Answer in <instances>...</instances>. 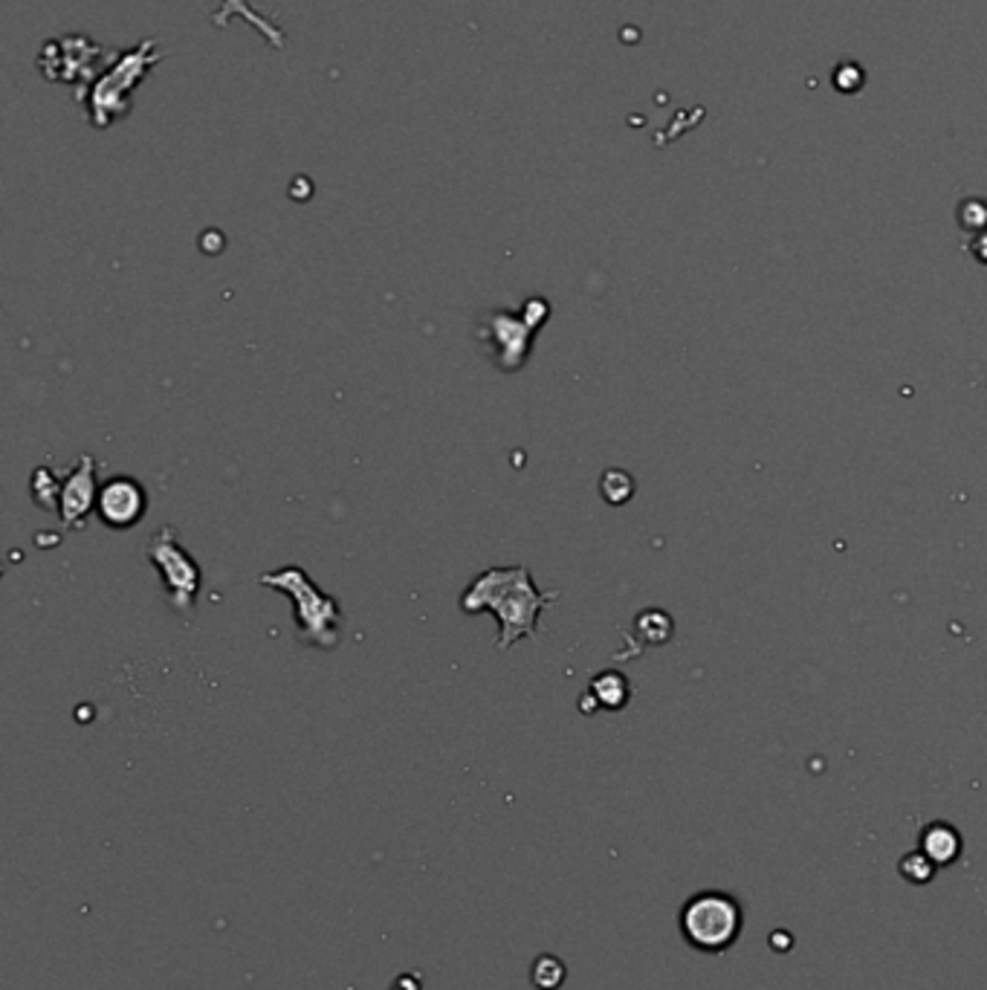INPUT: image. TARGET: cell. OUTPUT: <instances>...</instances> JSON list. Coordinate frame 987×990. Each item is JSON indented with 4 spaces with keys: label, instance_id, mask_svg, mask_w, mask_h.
<instances>
[{
    "label": "cell",
    "instance_id": "cell-1",
    "mask_svg": "<svg viewBox=\"0 0 987 990\" xmlns=\"http://www.w3.org/2000/svg\"><path fill=\"white\" fill-rule=\"evenodd\" d=\"M559 594L538 591L527 566L487 568L478 573L461 597L466 614H496L498 620V652L513 649L519 640L533 638L538 631V617L547 606H554Z\"/></svg>",
    "mask_w": 987,
    "mask_h": 990
},
{
    "label": "cell",
    "instance_id": "cell-2",
    "mask_svg": "<svg viewBox=\"0 0 987 990\" xmlns=\"http://www.w3.org/2000/svg\"><path fill=\"white\" fill-rule=\"evenodd\" d=\"M262 585L272 591H281L293 599V617L299 640L307 647L318 649H336L339 647V634H342V608L330 594L318 589L316 582L307 576L299 566H285L278 571H269L258 576Z\"/></svg>",
    "mask_w": 987,
    "mask_h": 990
},
{
    "label": "cell",
    "instance_id": "cell-3",
    "mask_svg": "<svg viewBox=\"0 0 987 990\" xmlns=\"http://www.w3.org/2000/svg\"><path fill=\"white\" fill-rule=\"evenodd\" d=\"M550 316V304L545 299H527L522 313L490 311L481 319L478 339L490 348V360L501 371H519L527 362L531 345L536 339L538 328Z\"/></svg>",
    "mask_w": 987,
    "mask_h": 990
},
{
    "label": "cell",
    "instance_id": "cell-4",
    "mask_svg": "<svg viewBox=\"0 0 987 990\" xmlns=\"http://www.w3.org/2000/svg\"><path fill=\"white\" fill-rule=\"evenodd\" d=\"M146 557L154 566V571L160 573L165 597H169L174 612L179 617L195 612L204 573H200V566L195 562V557L179 545L177 531H174L172 524H165V527L151 533V539L146 545Z\"/></svg>",
    "mask_w": 987,
    "mask_h": 990
},
{
    "label": "cell",
    "instance_id": "cell-5",
    "mask_svg": "<svg viewBox=\"0 0 987 990\" xmlns=\"http://www.w3.org/2000/svg\"><path fill=\"white\" fill-rule=\"evenodd\" d=\"M742 930V909L730 895L701 893L681 909V933L695 950H727Z\"/></svg>",
    "mask_w": 987,
    "mask_h": 990
},
{
    "label": "cell",
    "instance_id": "cell-6",
    "mask_svg": "<svg viewBox=\"0 0 987 990\" xmlns=\"http://www.w3.org/2000/svg\"><path fill=\"white\" fill-rule=\"evenodd\" d=\"M154 61L156 56H151V44H142L137 53H128V56L123 58V65L116 67L114 73L105 75V79L98 82V91L96 96H93V119H96V125L105 128L107 119H114V116L128 110V107L119 102V96L128 98V91H123V88H131L137 79H142V73H146Z\"/></svg>",
    "mask_w": 987,
    "mask_h": 990
},
{
    "label": "cell",
    "instance_id": "cell-7",
    "mask_svg": "<svg viewBox=\"0 0 987 990\" xmlns=\"http://www.w3.org/2000/svg\"><path fill=\"white\" fill-rule=\"evenodd\" d=\"M148 510V492L146 487L128 475H116L98 490L96 513L98 522L114 527V531H128L139 519L146 516Z\"/></svg>",
    "mask_w": 987,
    "mask_h": 990
},
{
    "label": "cell",
    "instance_id": "cell-8",
    "mask_svg": "<svg viewBox=\"0 0 987 990\" xmlns=\"http://www.w3.org/2000/svg\"><path fill=\"white\" fill-rule=\"evenodd\" d=\"M96 458L93 455H82L76 469L65 478V487H61V510H58V519L65 522V527L70 531H82L88 524L90 513L96 510L98 501V487H96Z\"/></svg>",
    "mask_w": 987,
    "mask_h": 990
},
{
    "label": "cell",
    "instance_id": "cell-9",
    "mask_svg": "<svg viewBox=\"0 0 987 990\" xmlns=\"http://www.w3.org/2000/svg\"><path fill=\"white\" fill-rule=\"evenodd\" d=\"M921 849L924 854L932 860V863H939V866H947V863H953L959 858V851H962V840L955 835V828L944 826V823H936L924 831V840H921Z\"/></svg>",
    "mask_w": 987,
    "mask_h": 990
},
{
    "label": "cell",
    "instance_id": "cell-10",
    "mask_svg": "<svg viewBox=\"0 0 987 990\" xmlns=\"http://www.w3.org/2000/svg\"><path fill=\"white\" fill-rule=\"evenodd\" d=\"M61 487L65 481L58 478L49 467H38L33 473V481H30V492H33V501L42 510H61Z\"/></svg>",
    "mask_w": 987,
    "mask_h": 990
},
{
    "label": "cell",
    "instance_id": "cell-11",
    "mask_svg": "<svg viewBox=\"0 0 987 990\" xmlns=\"http://www.w3.org/2000/svg\"><path fill=\"white\" fill-rule=\"evenodd\" d=\"M568 979V967H565L562 958L550 956V953H542V956L533 958L531 965V985L536 990H559Z\"/></svg>",
    "mask_w": 987,
    "mask_h": 990
},
{
    "label": "cell",
    "instance_id": "cell-12",
    "mask_svg": "<svg viewBox=\"0 0 987 990\" xmlns=\"http://www.w3.org/2000/svg\"><path fill=\"white\" fill-rule=\"evenodd\" d=\"M594 696L596 701L608 710H620L628 701V684L623 675H614V672H605L594 680Z\"/></svg>",
    "mask_w": 987,
    "mask_h": 990
},
{
    "label": "cell",
    "instance_id": "cell-13",
    "mask_svg": "<svg viewBox=\"0 0 987 990\" xmlns=\"http://www.w3.org/2000/svg\"><path fill=\"white\" fill-rule=\"evenodd\" d=\"M600 487H603V496L612 501V504H623V501H628V496H631V490H635L631 478H628L626 473H620V469H608Z\"/></svg>",
    "mask_w": 987,
    "mask_h": 990
},
{
    "label": "cell",
    "instance_id": "cell-14",
    "mask_svg": "<svg viewBox=\"0 0 987 990\" xmlns=\"http://www.w3.org/2000/svg\"><path fill=\"white\" fill-rule=\"evenodd\" d=\"M932 869H936V863H932L924 851H913V854H906V858L901 860V875H904L906 881L927 884L932 877Z\"/></svg>",
    "mask_w": 987,
    "mask_h": 990
},
{
    "label": "cell",
    "instance_id": "cell-15",
    "mask_svg": "<svg viewBox=\"0 0 987 990\" xmlns=\"http://www.w3.org/2000/svg\"><path fill=\"white\" fill-rule=\"evenodd\" d=\"M388 990H423V974H417V970L400 974Z\"/></svg>",
    "mask_w": 987,
    "mask_h": 990
}]
</instances>
